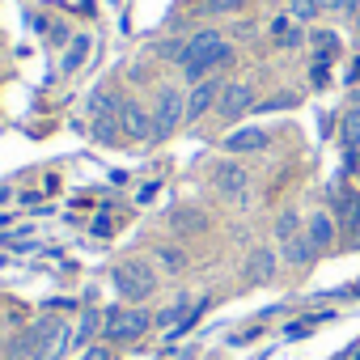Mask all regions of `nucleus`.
<instances>
[{
	"mask_svg": "<svg viewBox=\"0 0 360 360\" xmlns=\"http://www.w3.org/2000/svg\"><path fill=\"white\" fill-rule=\"evenodd\" d=\"M233 64V43L221 34V30H195L191 39H187V51H183V60H178V72H183V81L187 85H200V81H208V77H217L221 68H229Z\"/></svg>",
	"mask_w": 360,
	"mask_h": 360,
	"instance_id": "1",
	"label": "nucleus"
},
{
	"mask_svg": "<svg viewBox=\"0 0 360 360\" xmlns=\"http://www.w3.org/2000/svg\"><path fill=\"white\" fill-rule=\"evenodd\" d=\"M110 280H115V288H119V297L127 305H140V301H148L157 292V267L148 259H123L110 271Z\"/></svg>",
	"mask_w": 360,
	"mask_h": 360,
	"instance_id": "2",
	"label": "nucleus"
},
{
	"mask_svg": "<svg viewBox=\"0 0 360 360\" xmlns=\"http://www.w3.org/2000/svg\"><path fill=\"white\" fill-rule=\"evenodd\" d=\"M153 326V314L144 305H115V309H102V339L106 343H136L140 335H148Z\"/></svg>",
	"mask_w": 360,
	"mask_h": 360,
	"instance_id": "3",
	"label": "nucleus"
},
{
	"mask_svg": "<svg viewBox=\"0 0 360 360\" xmlns=\"http://www.w3.org/2000/svg\"><path fill=\"white\" fill-rule=\"evenodd\" d=\"M183 123H187V94L174 85H161L153 102V140H169Z\"/></svg>",
	"mask_w": 360,
	"mask_h": 360,
	"instance_id": "4",
	"label": "nucleus"
},
{
	"mask_svg": "<svg viewBox=\"0 0 360 360\" xmlns=\"http://www.w3.org/2000/svg\"><path fill=\"white\" fill-rule=\"evenodd\" d=\"M255 106H259V85H255L250 77L225 81V89H221V102H217V115H221L225 123H242L246 115H255Z\"/></svg>",
	"mask_w": 360,
	"mask_h": 360,
	"instance_id": "5",
	"label": "nucleus"
},
{
	"mask_svg": "<svg viewBox=\"0 0 360 360\" xmlns=\"http://www.w3.org/2000/svg\"><path fill=\"white\" fill-rule=\"evenodd\" d=\"M68 343H72V335H68V326H64L60 318H43V322H34V330L26 335V347H30L34 360H60Z\"/></svg>",
	"mask_w": 360,
	"mask_h": 360,
	"instance_id": "6",
	"label": "nucleus"
},
{
	"mask_svg": "<svg viewBox=\"0 0 360 360\" xmlns=\"http://www.w3.org/2000/svg\"><path fill=\"white\" fill-rule=\"evenodd\" d=\"M212 187H217L229 204H242V200L250 195V169H246L242 161H221V165L212 169Z\"/></svg>",
	"mask_w": 360,
	"mask_h": 360,
	"instance_id": "7",
	"label": "nucleus"
},
{
	"mask_svg": "<svg viewBox=\"0 0 360 360\" xmlns=\"http://www.w3.org/2000/svg\"><path fill=\"white\" fill-rule=\"evenodd\" d=\"M335 221H339V233L343 238H352L356 233V225H360V187L356 183H339L335 187Z\"/></svg>",
	"mask_w": 360,
	"mask_h": 360,
	"instance_id": "8",
	"label": "nucleus"
},
{
	"mask_svg": "<svg viewBox=\"0 0 360 360\" xmlns=\"http://www.w3.org/2000/svg\"><path fill=\"white\" fill-rule=\"evenodd\" d=\"M221 89H225L221 77H208V81L191 85V94H187V123H200L204 115H212L217 102H221Z\"/></svg>",
	"mask_w": 360,
	"mask_h": 360,
	"instance_id": "9",
	"label": "nucleus"
},
{
	"mask_svg": "<svg viewBox=\"0 0 360 360\" xmlns=\"http://www.w3.org/2000/svg\"><path fill=\"white\" fill-rule=\"evenodd\" d=\"M305 233H309V242L318 246V255H326V250H335L339 246V221H335V212H326V208H314L309 217H305Z\"/></svg>",
	"mask_w": 360,
	"mask_h": 360,
	"instance_id": "10",
	"label": "nucleus"
},
{
	"mask_svg": "<svg viewBox=\"0 0 360 360\" xmlns=\"http://www.w3.org/2000/svg\"><path fill=\"white\" fill-rule=\"evenodd\" d=\"M119 127L127 140H153V106H140V102H123L119 106Z\"/></svg>",
	"mask_w": 360,
	"mask_h": 360,
	"instance_id": "11",
	"label": "nucleus"
},
{
	"mask_svg": "<svg viewBox=\"0 0 360 360\" xmlns=\"http://www.w3.org/2000/svg\"><path fill=\"white\" fill-rule=\"evenodd\" d=\"M271 144V131L267 127H233L225 136V153L229 157H246V153H263Z\"/></svg>",
	"mask_w": 360,
	"mask_h": 360,
	"instance_id": "12",
	"label": "nucleus"
},
{
	"mask_svg": "<svg viewBox=\"0 0 360 360\" xmlns=\"http://www.w3.org/2000/svg\"><path fill=\"white\" fill-rule=\"evenodd\" d=\"M276 263H280L276 246H255L250 259H246V280L250 284H271L276 280Z\"/></svg>",
	"mask_w": 360,
	"mask_h": 360,
	"instance_id": "13",
	"label": "nucleus"
},
{
	"mask_svg": "<svg viewBox=\"0 0 360 360\" xmlns=\"http://www.w3.org/2000/svg\"><path fill=\"white\" fill-rule=\"evenodd\" d=\"M280 259H284L288 267H309V263L318 259V246L309 242V233H297V238L280 242Z\"/></svg>",
	"mask_w": 360,
	"mask_h": 360,
	"instance_id": "14",
	"label": "nucleus"
},
{
	"mask_svg": "<svg viewBox=\"0 0 360 360\" xmlns=\"http://www.w3.org/2000/svg\"><path fill=\"white\" fill-rule=\"evenodd\" d=\"M271 43H276L280 51H292V47H301V43H305V26H301V22H292V18L284 13V18H276V22H271Z\"/></svg>",
	"mask_w": 360,
	"mask_h": 360,
	"instance_id": "15",
	"label": "nucleus"
},
{
	"mask_svg": "<svg viewBox=\"0 0 360 360\" xmlns=\"http://www.w3.org/2000/svg\"><path fill=\"white\" fill-rule=\"evenodd\" d=\"M119 106H123V102H119V98H115V89H106V85H102V89H94V94L85 98L89 123H94V119H115V115H119Z\"/></svg>",
	"mask_w": 360,
	"mask_h": 360,
	"instance_id": "16",
	"label": "nucleus"
},
{
	"mask_svg": "<svg viewBox=\"0 0 360 360\" xmlns=\"http://www.w3.org/2000/svg\"><path fill=\"white\" fill-rule=\"evenodd\" d=\"M339 148H360V102L339 110Z\"/></svg>",
	"mask_w": 360,
	"mask_h": 360,
	"instance_id": "17",
	"label": "nucleus"
},
{
	"mask_svg": "<svg viewBox=\"0 0 360 360\" xmlns=\"http://www.w3.org/2000/svg\"><path fill=\"white\" fill-rule=\"evenodd\" d=\"M89 51H94V39L89 34H72V43H68V51H64V64H60V72H77L85 60H89Z\"/></svg>",
	"mask_w": 360,
	"mask_h": 360,
	"instance_id": "18",
	"label": "nucleus"
},
{
	"mask_svg": "<svg viewBox=\"0 0 360 360\" xmlns=\"http://www.w3.org/2000/svg\"><path fill=\"white\" fill-rule=\"evenodd\" d=\"M309 43H314V60H326V64L343 51V39L335 30H309Z\"/></svg>",
	"mask_w": 360,
	"mask_h": 360,
	"instance_id": "19",
	"label": "nucleus"
},
{
	"mask_svg": "<svg viewBox=\"0 0 360 360\" xmlns=\"http://www.w3.org/2000/svg\"><path fill=\"white\" fill-rule=\"evenodd\" d=\"M297 233H305V217H301L297 208H284V212L276 217V242H288V238H297Z\"/></svg>",
	"mask_w": 360,
	"mask_h": 360,
	"instance_id": "20",
	"label": "nucleus"
},
{
	"mask_svg": "<svg viewBox=\"0 0 360 360\" xmlns=\"http://www.w3.org/2000/svg\"><path fill=\"white\" fill-rule=\"evenodd\" d=\"M153 255H157V263H161V267H165L169 276H178V271L187 267V255H183V246H169V242H161V246H157Z\"/></svg>",
	"mask_w": 360,
	"mask_h": 360,
	"instance_id": "21",
	"label": "nucleus"
},
{
	"mask_svg": "<svg viewBox=\"0 0 360 360\" xmlns=\"http://www.w3.org/2000/svg\"><path fill=\"white\" fill-rule=\"evenodd\" d=\"M246 9H250V0H204L200 13H208V18H238Z\"/></svg>",
	"mask_w": 360,
	"mask_h": 360,
	"instance_id": "22",
	"label": "nucleus"
},
{
	"mask_svg": "<svg viewBox=\"0 0 360 360\" xmlns=\"http://www.w3.org/2000/svg\"><path fill=\"white\" fill-rule=\"evenodd\" d=\"M288 18L292 22H318L322 18V5H318V0H288Z\"/></svg>",
	"mask_w": 360,
	"mask_h": 360,
	"instance_id": "23",
	"label": "nucleus"
},
{
	"mask_svg": "<svg viewBox=\"0 0 360 360\" xmlns=\"http://www.w3.org/2000/svg\"><path fill=\"white\" fill-rule=\"evenodd\" d=\"M89 131H94V140H102V144H115V140L123 136L119 115H115V119H94V123H89Z\"/></svg>",
	"mask_w": 360,
	"mask_h": 360,
	"instance_id": "24",
	"label": "nucleus"
},
{
	"mask_svg": "<svg viewBox=\"0 0 360 360\" xmlns=\"http://www.w3.org/2000/svg\"><path fill=\"white\" fill-rule=\"evenodd\" d=\"M169 225H174V229H183V233H191V229H204L208 217H200L195 208H178V212L169 217Z\"/></svg>",
	"mask_w": 360,
	"mask_h": 360,
	"instance_id": "25",
	"label": "nucleus"
},
{
	"mask_svg": "<svg viewBox=\"0 0 360 360\" xmlns=\"http://www.w3.org/2000/svg\"><path fill=\"white\" fill-rule=\"evenodd\" d=\"M288 106H297V94H276V98L259 102L255 110H259V115H276V110H288Z\"/></svg>",
	"mask_w": 360,
	"mask_h": 360,
	"instance_id": "26",
	"label": "nucleus"
},
{
	"mask_svg": "<svg viewBox=\"0 0 360 360\" xmlns=\"http://www.w3.org/2000/svg\"><path fill=\"white\" fill-rule=\"evenodd\" d=\"M81 360H115V347L102 339V343H89L85 352H81Z\"/></svg>",
	"mask_w": 360,
	"mask_h": 360,
	"instance_id": "27",
	"label": "nucleus"
},
{
	"mask_svg": "<svg viewBox=\"0 0 360 360\" xmlns=\"http://www.w3.org/2000/svg\"><path fill=\"white\" fill-rule=\"evenodd\" d=\"M309 330H314V318H309V322H292V326L284 330V339H305Z\"/></svg>",
	"mask_w": 360,
	"mask_h": 360,
	"instance_id": "28",
	"label": "nucleus"
},
{
	"mask_svg": "<svg viewBox=\"0 0 360 360\" xmlns=\"http://www.w3.org/2000/svg\"><path fill=\"white\" fill-rule=\"evenodd\" d=\"M343 85H347V89H356V85H360V56L347 64V72H343Z\"/></svg>",
	"mask_w": 360,
	"mask_h": 360,
	"instance_id": "29",
	"label": "nucleus"
},
{
	"mask_svg": "<svg viewBox=\"0 0 360 360\" xmlns=\"http://www.w3.org/2000/svg\"><path fill=\"white\" fill-rule=\"evenodd\" d=\"M51 43H56V47H64V43H72V34H68V26H56V30H51Z\"/></svg>",
	"mask_w": 360,
	"mask_h": 360,
	"instance_id": "30",
	"label": "nucleus"
},
{
	"mask_svg": "<svg viewBox=\"0 0 360 360\" xmlns=\"http://www.w3.org/2000/svg\"><path fill=\"white\" fill-rule=\"evenodd\" d=\"M9 200H13V187H0V208H5Z\"/></svg>",
	"mask_w": 360,
	"mask_h": 360,
	"instance_id": "31",
	"label": "nucleus"
},
{
	"mask_svg": "<svg viewBox=\"0 0 360 360\" xmlns=\"http://www.w3.org/2000/svg\"><path fill=\"white\" fill-rule=\"evenodd\" d=\"M347 246H352V250H360V225H356V233L347 238Z\"/></svg>",
	"mask_w": 360,
	"mask_h": 360,
	"instance_id": "32",
	"label": "nucleus"
},
{
	"mask_svg": "<svg viewBox=\"0 0 360 360\" xmlns=\"http://www.w3.org/2000/svg\"><path fill=\"white\" fill-rule=\"evenodd\" d=\"M352 102H360V85H356V89H352Z\"/></svg>",
	"mask_w": 360,
	"mask_h": 360,
	"instance_id": "33",
	"label": "nucleus"
}]
</instances>
